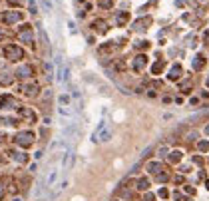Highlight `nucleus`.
<instances>
[{
  "mask_svg": "<svg viewBox=\"0 0 209 201\" xmlns=\"http://www.w3.org/2000/svg\"><path fill=\"white\" fill-rule=\"evenodd\" d=\"M4 58L8 62H20L24 58V50L18 44H8V46H4Z\"/></svg>",
  "mask_w": 209,
  "mask_h": 201,
  "instance_id": "1",
  "label": "nucleus"
},
{
  "mask_svg": "<svg viewBox=\"0 0 209 201\" xmlns=\"http://www.w3.org/2000/svg\"><path fill=\"white\" fill-rule=\"evenodd\" d=\"M34 139H36V135L32 132H18L14 135V143L20 145V148H30L34 143Z\"/></svg>",
  "mask_w": 209,
  "mask_h": 201,
  "instance_id": "2",
  "label": "nucleus"
},
{
  "mask_svg": "<svg viewBox=\"0 0 209 201\" xmlns=\"http://www.w3.org/2000/svg\"><path fill=\"white\" fill-rule=\"evenodd\" d=\"M18 36H20V42H24V44H28V46L34 44V32H32V26L30 24H22Z\"/></svg>",
  "mask_w": 209,
  "mask_h": 201,
  "instance_id": "3",
  "label": "nucleus"
},
{
  "mask_svg": "<svg viewBox=\"0 0 209 201\" xmlns=\"http://www.w3.org/2000/svg\"><path fill=\"white\" fill-rule=\"evenodd\" d=\"M20 92H22L24 96H28V98H34V96H38L40 86L36 84V82H26V84L20 86Z\"/></svg>",
  "mask_w": 209,
  "mask_h": 201,
  "instance_id": "4",
  "label": "nucleus"
},
{
  "mask_svg": "<svg viewBox=\"0 0 209 201\" xmlns=\"http://www.w3.org/2000/svg\"><path fill=\"white\" fill-rule=\"evenodd\" d=\"M22 12H18V10H8V12H4L2 14V22L4 24H16V22H20L22 20Z\"/></svg>",
  "mask_w": 209,
  "mask_h": 201,
  "instance_id": "5",
  "label": "nucleus"
},
{
  "mask_svg": "<svg viewBox=\"0 0 209 201\" xmlns=\"http://www.w3.org/2000/svg\"><path fill=\"white\" fill-rule=\"evenodd\" d=\"M18 100H16L14 96H2L0 98V110H12V108H18Z\"/></svg>",
  "mask_w": 209,
  "mask_h": 201,
  "instance_id": "6",
  "label": "nucleus"
},
{
  "mask_svg": "<svg viewBox=\"0 0 209 201\" xmlns=\"http://www.w3.org/2000/svg\"><path fill=\"white\" fill-rule=\"evenodd\" d=\"M16 76H18L20 80H30L32 76H34V66H30V64H22V66L16 70Z\"/></svg>",
  "mask_w": 209,
  "mask_h": 201,
  "instance_id": "7",
  "label": "nucleus"
},
{
  "mask_svg": "<svg viewBox=\"0 0 209 201\" xmlns=\"http://www.w3.org/2000/svg\"><path fill=\"white\" fill-rule=\"evenodd\" d=\"M146 64H147V56L146 54H137V56L132 60V70L133 72H142V70L146 68Z\"/></svg>",
  "mask_w": 209,
  "mask_h": 201,
  "instance_id": "8",
  "label": "nucleus"
},
{
  "mask_svg": "<svg viewBox=\"0 0 209 201\" xmlns=\"http://www.w3.org/2000/svg\"><path fill=\"white\" fill-rule=\"evenodd\" d=\"M18 110V116L20 118H24V119H28V122L32 123V122H36V113L30 110V108H26V106H18L16 108Z\"/></svg>",
  "mask_w": 209,
  "mask_h": 201,
  "instance_id": "9",
  "label": "nucleus"
},
{
  "mask_svg": "<svg viewBox=\"0 0 209 201\" xmlns=\"http://www.w3.org/2000/svg\"><path fill=\"white\" fill-rule=\"evenodd\" d=\"M92 28H94V32H98V34H106L108 32V22L106 20H94L92 22Z\"/></svg>",
  "mask_w": 209,
  "mask_h": 201,
  "instance_id": "10",
  "label": "nucleus"
},
{
  "mask_svg": "<svg viewBox=\"0 0 209 201\" xmlns=\"http://www.w3.org/2000/svg\"><path fill=\"white\" fill-rule=\"evenodd\" d=\"M10 157H12L14 161H18L20 165L28 163V153H22V151H10Z\"/></svg>",
  "mask_w": 209,
  "mask_h": 201,
  "instance_id": "11",
  "label": "nucleus"
},
{
  "mask_svg": "<svg viewBox=\"0 0 209 201\" xmlns=\"http://www.w3.org/2000/svg\"><path fill=\"white\" fill-rule=\"evenodd\" d=\"M14 82V78L10 76L8 72H0V86H4V88H8L10 84Z\"/></svg>",
  "mask_w": 209,
  "mask_h": 201,
  "instance_id": "12",
  "label": "nucleus"
},
{
  "mask_svg": "<svg viewBox=\"0 0 209 201\" xmlns=\"http://www.w3.org/2000/svg\"><path fill=\"white\" fill-rule=\"evenodd\" d=\"M181 72H183V70H181V66H179V64H175V66L169 70V76H167V78H169V80H179V78H181Z\"/></svg>",
  "mask_w": 209,
  "mask_h": 201,
  "instance_id": "13",
  "label": "nucleus"
},
{
  "mask_svg": "<svg viewBox=\"0 0 209 201\" xmlns=\"http://www.w3.org/2000/svg\"><path fill=\"white\" fill-rule=\"evenodd\" d=\"M152 24V18H142L137 22H133V30H146V26Z\"/></svg>",
  "mask_w": 209,
  "mask_h": 201,
  "instance_id": "14",
  "label": "nucleus"
},
{
  "mask_svg": "<svg viewBox=\"0 0 209 201\" xmlns=\"http://www.w3.org/2000/svg\"><path fill=\"white\" fill-rule=\"evenodd\" d=\"M72 159H74V153L72 151H66V153H64V159H62V169H68V167L72 165Z\"/></svg>",
  "mask_w": 209,
  "mask_h": 201,
  "instance_id": "15",
  "label": "nucleus"
},
{
  "mask_svg": "<svg viewBox=\"0 0 209 201\" xmlns=\"http://www.w3.org/2000/svg\"><path fill=\"white\" fill-rule=\"evenodd\" d=\"M56 179H58V169H52L50 173H48V177H46V183H44V185H46V187H52Z\"/></svg>",
  "mask_w": 209,
  "mask_h": 201,
  "instance_id": "16",
  "label": "nucleus"
},
{
  "mask_svg": "<svg viewBox=\"0 0 209 201\" xmlns=\"http://www.w3.org/2000/svg\"><path fill=\"white\" fill-rule=\"evenodd\" d=\"M127 20H130V12H117V16H116V22H117V26H124Z\"/></svg>",
  "mask_w": 209,
  "mask_h": 201,
  "instance_id": "17",
  "label": "nucleus"
},
{
  "mask_svg": "<svg viewBox=\"0 0 209 201\" xmlns=\"http://www.w3.org/2000/svg\"><path fill=\"white\" fill-rule=\"evenodd\" d=\"M137 189L139 191H147L149 189V179L147 177H139L137 179Z\"/></svg>",
  "mask_w": 209,
  "mask_h": 201,
  "instance_id": "18",
  "label": "nucleus"
},
{
  "mask_svg": "<svg viewBox=\"0 0 209 201\" xmlns=\"http://www.w3.org/2000/svg\"><path fill=\"white\" fill-rule=\"evenodd\" d=\"M163 68H165V62H163V60H159V62H155L153 66H152V74H155V76L162 74V72H163Z\"/></svg>",
  "mask_w": 209,
  "mask_h": 201,
  "instance_id": "19",
  "label": "nucleus"
},
{
  "mask_svg": "<svg viewBox=\"0 0 209 201\" xmlns=\"http://www.w3.org/2000/svg\"><path fill=\"white\" fill-rule=\"evenodd\" d=\"M147 171H152V173H155V175H157L159 171H163V165L157 163V161H155V163H147Z\"/></svg>",
  "mask_w": 209,
  "mask_h": 201,
  "instance_id": "20",
  "label": "nucleus"
},
{
  "mask_svg": "<svg viewBox=\"0 0 209 201\" xmlns=\"http://www.w3.org/2000/svg\"><path fill=\"white\" fill-rule=\"evenodd\" d=\"M181 157H183L181 151H171V153H169V161H171V163H179Z\"/></svg>",
  "mask_w": 209,
  "mask_h": 201,
  "instance_id": "21",
  "label": "nucleus"
},
{
  "mask_svg": "<svg viewBox=\"0 0 209 201\" xmlns=\"http://www.w3.org/2000/svg\"><path fill=\"white\" fill-rule=\"evenodd\" d=\"M0 123H4V126H18V119L16 118H2Z\"/></svg>",
  "mask_w": 209,
  "mask_h": 201,
  "instance_id": "22",
  "label": "nucleus"
},
{
  "mask_svg": "<svg viewBox=\"0 0 209 201\" xmlns=\"http://www.w3.org/2000/svg\"><path fill=\"white\" fill-rule=\"evenodd\" d=\"M203 66H205V62H203V58H201V56H197V58L193 60V68H195V70H201Z\"/></svg>",
  "mask_w": 209,
  "mask_h": 201,
  "instance_id": "23",
  "label": "nucleus"
},
{
  "mask_svg": "<svg viewBox=\"0 0 209 201\" xmlns=\"http://www.w3.org/2000/svg\"><path fill=\"white\" fill-rule=\"evenodd\" d=\"M100 132H102V129H100ZM110 138H112V132H110V129H104V132L100 133V139H102V142H110Z\"/></svg>",
  "mask_w": 209,
  "mask_h": 201,
  "instance_id": "24",
  "label": "nucleus"
},
{
  "mask_svg": "<svg viewBox=\"0 0 209 201\" xmlns=\"http://www.w3.org/2000/svg\"><path fill=\"white\" fill-rule=\"evenodd\" d=\"M189 88H191V80H185V82L179 84V90H181V92H187Z\"/></svg>",
  "mask_w": 209,
  "mask_h": 201,
  "instance_id": "25",
  "label": "nucleus"
},
{
  "mask_svg": "<svg viewBox=\"0 0 209 201\" xmlns=\"http://www.w3.org/2000/svg\"><path fill=\"white\" fill-rule=\"evenodd\" d=\"M98 4L102 8H112V4H114V0H98Z\"/></svg>",
  "mask_w": 209,
  "mask_h": 201,
  "instance_id": "26",
  "label": "nucleus"
},
{
  "mask_svg": "<svg viewBox=\"0 0 209 201\" xmlns=\"http://www.w3.org/2000/svg\"><path fill=\"white\" fill-rule=\"evenodd\" d=\"M28 8H30V14H36V12H38V6H36L34 0H28Z\"/></svg>",
  "mask_w": 209,
  "mask_h": 201,
  "instance_id": "27",
  "label": "nucleus"
},
{
  "mask_svg": "<svg viewBox=\"0 0 209 201\" xmlns=\"http://www.w3.org/2000/svg\"><path fill=\"white\" fill-rule=\"evenodd\" d=\"M147 46H149V42H146V40L136 42V48H137V50H143V48H147Z\"/></svg>",
  "mask_w": 209,
  "mask_h": 201,
  "instance_id": "28",
  "label": "nucleus"
},
{
  "mask_svg": "<svg viewBox=\"0 0 209 201\" xmlns=\"http://www.w3.org/2000/svg\"><path fill=\"white\" fill-rule=\"evenodd\" d=\"M155 177H157V181H167V177H169V175H167V173H165V169H163V173L159 171V173H157V175H155Z\"/></svg>",
  "mask_w": 209,
  "mask_h": 201,
  "instance_id": "29",
  "label": "nucleus"
},
{
  "mask_svg": "<svg viewBox=\"0 0 209 201\" xmlns=\"http://www.w3.org/2000/svg\"><path fill=\"white\" fill-rule=\"evenodd\" d=\"M6 2L10 4V6H22V4H24V0H6Z\"/></svg>",
  "mask_w": 209,
  "mask_h": 201,
  "instance_id": "30",
  "label": "nucleus"
},
{
  "mask_svg": "<svg viewBox=\"0 0 209 201\" xmlns=\"http://www.w3.org/2000/svg\"><path fill=\"white\" fill-rule=\"evenodd\" d=\"M199 149L201 151H209V142H199Z\"/></svg>",
  "mask_w": 209,
  "mask_h": 201,
  "instance_id": "31",
  "label": "nucleus"
},
{
  "mask_svg": "<svg viewBox=\"0 0 209 201\" xmlns=\"http://www.w3.org/2000/svg\"><path fill=\"white\" fill-rule=\"evenodd\" d=\"M60 104H62V106H68V104H70V98H68V96H60Z\"/></svg>",
  "mask_w": 209,
  "mask_h": 201,
  "instance_id": "32",
  "label": "nucleus"
},
{
  "mask_svg": "<svg viewBox=\"0 0 209 201\" xmlns=\"http://www.w3.org/2000/svg\"><path fill=\"white\" fill-rule=\"evenodd\" d=\"M116 68H117V70H120V72H122V70H124V68H126V64H124V60H117V64H116Z\"/></svg>",
  "mask_w": 209,
  "mask_h": 201,
  "instance_id": "33",
  "label": "nucleus"
},
{
  "mask_svg": "<svg viewBox=\"0 0 209 201\" xmlns=\"http://www.w3.org/2000/svg\"><path fill=\"white\" fill-rule=\"evenodd\" d=\"M8 191H10V193H16V191H18V189H16V183H14V181L8 185Z\"/></svg>",
  "mask_w": 209,
  "mask_h": 201,
  "instance_id": "34",
  "label": "nucleus"
},
{
  "mask_svg": "<svg viewBox=\"0 0 209 201\" xmlns=\"http://www.w3.org/2000/svg\"><path fill=\"white\" fill-rule=\"evenodd\" d=\"M167 195H169V193H167V189H159V197H163V199H165Z\"/></svg>",
  "mask_w": 209,
  "mask_h": 201,
  "instance_id": "35",
  "label": "nucleus"
},
{
  "mask_svg": "<svg viewBox=\"0 0 209 201\" xmlns=\"http://www.w3.org/2000/svg\"><path fill=\"white\" fill-rule=\"evenodd\" d=\"M185 191H187V193H191V195H193V193H195V189H193V187H191V185H185Z\"/></svg>",
  "mask_w": 209,
  "mask_h": 201,
  "instance_id": "36",
  "label": "nucleus"
},
{
  "mask_svg": "<svg viewBox=\"0 0 209 201\" xmlns=\"http://www.w3.org/2000/svg\"><path fill=\"white\" fill-rule=\"evenodd\" d=\"M193 161H195L197 165H201V163H203V159H201V157H193Z\"/></svg>",
  "mask_w": 209,
  "mask_h": 201,
  "instance_id": "37",
  "label": "nucleus"
},
{
  "mask_svg": "<svg viewBox=\"0 0 209 201\" xmlns=\"http://www.w3.org/2000/svg\"><path fill=\"white\" fill-rule=\"evenodd\" d=\"M146 201H153V195H152V193H147V195H146Z\"/></svg>",
  "mask_w": 209,
  "mask_h": 201,
  "instance_id": "38",
  "label": "nucleus"
},
{
  "mask_svg": "<svg viewBox=\"0 0 209 201\" xmlns=\"http://www.w3.org/2000/svg\"><path fill=\"white\" fill-rule=\"evenodd\" d=\"M4 197V187H2V183H0V199Z\"/></svg>",
  "mask_w": 209,
  "mask_h": 201,
  "instance_id": "39",
  "label": "nucleus"
},
{
  "mask_svg": "<svg viewBox=\"0 0 209 201\" xmlns=\"http://www.w3.org/2000/svg\"><path fill=\"white\" fill-rule=\"evenodd\" d=\"M4 142H6V135H2V133H0V143H4Z\"/></svg>",
  "mask_w": 209,
  "mask_h": 201,
  "instance_id": "40",
  "label": "nucleus"
},
{
  "mask_svg": "<svg viewBox=\"0 0 209 201\" xmlns=\"http://www.w3.org/2000/svg\"><path fill=\"white\" fill-rule=\"evenodd\" d=\"M205 187H207V189H209V181H207V183H205Z\"/></svg>",
  "mask_w": 209,
  "mask_h": 201,
  "instance_id": "41",
  "label": "nucleus"
},
{
  "mask_svg": "<svg viewBox=\"0 0 209 201\" xmlns=\"http://www.w3.org/2000/svg\"><path fill=\"white\" fill-rule=\"evenodd\" d=\"M205 132H207V133H209V126H207V128H205Z\"/></svg>",
  "mask_w": 209,
  "mask_h": 201,
  "instance_id": "42",
  "label": "nucleus"
},
{
  "mask_svg": "<svg viewBox=\"0 0 209 201\" xmlns=\"http://www.w3.org/2000/svg\"><path fill=\"white\" fill-rule=\"evenodd\" d=\"M207 88H209V78H207Z\"/></svg>",
  "mask_w": 209,
  "mask_h": 201,
  "instance_id": "43",
  "label": "nucleus"
}]
</instances>
